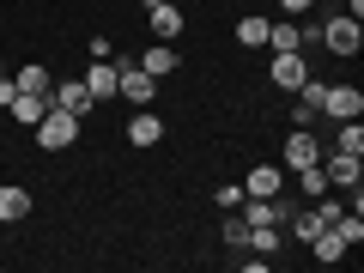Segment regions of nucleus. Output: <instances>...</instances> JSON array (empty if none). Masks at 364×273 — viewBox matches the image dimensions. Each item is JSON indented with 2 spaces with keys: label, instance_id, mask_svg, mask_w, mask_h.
I'll return each mask as SVG.
<instances>
[{
  "label": "nucleus",
  "instance_id": "nucleus-1",
  "mask_svg": "<svg viewBox=\"0 0 364 273\" xmlns=\"http://www.w3.org/2000/svg\"><path fill=\"white\" fill-rule=\"evenodd\" d=\"M316 43H322L334 61H358V49H364V18H352V13H322Z\"/></svg>",
  "mask_w": 364,
  "mask_h": 273
},
{
  "label": "nucleus",
  "instance_id": "nucleus-2",
  "mask_svg": "<svg viewBox=\"0 0 364 273\" xmlns=\"http://www.w3.org/2000/svg\"><path fill=\"white\" fill-rule=\"evenodd\" d=\"M79 128H85V122H79L73 109L49 104V109H43V122H37L31 134H37V152H67V146H79Z\"/></svg>",
  "mask_w": 364,
  "mask_h": 273
},
{
  "label": "nucleus",
  "instance_id": "nucleus-3",
  "mask_svg": "<svg viewBox=\"0 0 364 273\" xmlns=\"http://www.w3.org/2000/svg\"><path fill=\"white\" fill-rule=\"evenodd\" d=\"M116 97L140 109V104H152V97H158V79L146 73L140 61H116Z\"/></svg>",
  "mask_w": 364,
  "mask_h": 273
},
{
  "label": "nucleus",
  "instance_id": "nucleus-4",
  "mask_svg": "<svg viewBox=\"0 0 364 273\" xmlns=\"http://www.w3.org/2000/svg\"><path fill=\"white\" fill-rule=\"evenodd\" d=\"M279 164H286V170L322 164V140H316L310 128H291V134H286V146H279Z\"/></svg>",
  "mask_w": 364,
  "mask_h": 273
},
{
  "label": "nucleus",
  "instance_id": "nucleus-5",
  "mask_svg": "<svg viewBox=\"0 0 364 273\" xmlns=\"http://www.w3.org/2000/svg\"><path fill=\"white\" fill-rule=\"evenodd\" d=\"M164 134H170V128H164V116H158L152 104H140V109L128 116V146H140V152H152Z\"/></svg>",
  "mask_w": 364,
  "mask_h": 273
},
{
  "label": "nucleus",
  "instance_id": "nucleus-6",
  "mask_svg": "<svg viewBox=\"0 0 364 273\" xmlns=\"http://www.w3.org/2000/svg\"><path fill=\"white\" fill-rule=\"evenodd\" d=\"M322 116H328V122H358V116H364V91H358V85H328Z\"/></svg>",
  "mask_w": 364,
  "mask_h": 273
},
{
  "label": "nucleus",
  "instance_id": "nucleus-7",
  "mask_svg": "<svg viewBox=\"0 0 364 273\" xmlns=\"http://www.w3.org/2000/svg\"><path fill=\"white\" fill-rule=\"evenodd\" d=\"M267 195H286V164H255L243 176V200H267Z\"/></svg>",
  "mask_w": 364,
  "mask_h": 273
},
{
  "label": "nucleus",
  "instance_id": "nucleus-8",
  "mask_svg": "<svg viewBox=\"0 0 364 273\" xmlns=\"http://www.w3.org/2000/svg\"><path fill=\"white\" fill-rule=\"evenodd\" d=\"M267 79H273L279 91H298L304 79H310V61H304V49H291V55H273V61H267Z\"/></svg>",
  "mask_w": 364,
  "mask_h": 273
},
{
  "label": "nucleus",
  "instance_id": "nucleus-9",
  "mask_svg": "<svg viewBox=\"0 0 364 273\" xmlns=\"http://www.w3.org/2000/svg\"><path fill=\"white\" fill-rule=\"evenodd\" d=\"M146 25H152V37H158V43H176L188 18H182L176 6H170V0H152V6H146Z\"/></svg>",
  "mask_w": 364,
  "mask_h": 273
},
{
  "label": "nucleus",
  "instance_id": "nucleus-10",
  "mask_svg": "<svg viewBox=\"0 0 364 273\" xmlns=\"http://www.w3.org/2000/svg\"><path fill=\"white\" fill-rule=\"evenodd\" d=\"M322 170H328V182H334V188L364 182V158H352V152H322Z\"/></svg>",
  "mask_w": 364,
  "mask_h": 273
},
{
  "label": "nucleus",
  "instance_id": "nucleus-11",
  "mask_svg": "<svg viewBox=\"0 0 364 273\" xmlns=\"http://www.w3.org/2000/svg\"><path fill=\"white\" fill-rule=\"evenodd\" d=\"M49 97H55V104H61V109H73L79 122H85L91 109H97V97H91V91H85V79H61V85H55Z\"/></svg>",
  "mask_w": 364,
  "mask_h": 273
},
{
  "label": "nucleus",
  "instance_id": "nucleus-12",
  "mask_svg": "<svg viewBox=\"0 0 364 273\" xmlns=\"http://www.w3.org/2000/svg\"><path fill=\"white\" fill-rule=\"evenodd\" d=\"M49 104H55V97H43V91H13V104H6V109H13V122H18V128H37Z\"/></svg>",
  "mask_w": 364,
  "mask_h": 273
},
{
  "label": "nucleus",
  "instance_id": "nucleus-13",
  "mask_svg": "<svg viewBox=\"0 0 364 273\" xmlns=\"http://www.w3.org/2000/svg\"><path fill=\"white\" fill-rule=\"evenodd\" d=\"M140 67H146L152 79H170V73L182 67V55H176V43H158V37H152V49L140 55Z\"/></svg>",
  "mask_w": 364,
  "mask_h": 273
},
{
  "label": "nucleus",
  "instance_id": "nucleus-14",
  "mask_svg": "<svg viewBox=\"0 0 364 273\" xmlns=\"http://www.w3.org/2000/svg\"><path fill=\"white\" fill-rule=\"evenodd\" d=\"M291 49H304L298 18H273V25H267V55H291Z\"/></svg>",
  "mask_w": 364,
  "mask_h": 273
},
{
  "label": "nucleus",
  "instance_id": "nucleus-15",
  "mask_svg": "<svg viewBox=\"0 0 364 273\" xmlns=\"http://www.w3.org/2000/svg\"><path fill=\"white\" fill-rule=\"evenodd\" d=\"M304 249H310V255L322 261V267H334V261H346V255H352V249L340 243V231H334V225H328V231H316V237H310Z\"/></svg>",
  "mask_w": 364,
  "mask_h": 273
},
{
  "label": "nucleus",
  "instance_id": "nucleus-16",
  "mask_svg": "<svg viewBox=\"0 0 364 273\" xmlns=\"http://www.w3.org/2000/svg\"><path fill=\"white\" fill-rule=\"evenodd\" d=\"M0 219H6V225L31 219V188H18V182H0Z\"/></svg>",
  "mask_w": 364,
  "mask_h": 273
},
{
  "label": "nucleus",
  "instance_id": "nucleus-17",
  "mask_svg": "<svg viewBox=\"0 0 364 273\" xmlns=\"http://www.w3.org/2000/svg\"><path fill=\"white\" fill-rule=\"evenodd\" d=\"M85 91L97 104H109V97H116V61H91L85 67Z\"/></svg>",
  "mask_w": 364,
  "mask_h": 273
},
{
  "label": "nucleus",
  "instance_id": "nucleus-18",
  "mask_svg": "<svg viewBox=\"0 0 364 273\" xmlns=\"http://www.w3.org/2000/svg\"><path fill=\"white\" fill-rule=\"evenodd\" d=\"M267 25H273L267 13H243L237 18V43H243V49H267Z\"/></svg>",
  "mask_w": 364,
  "mask_h": 273
},
{
  "label": "nucleus",
  "instance_id": "nucleus-19",
  "mask_svg": "<svg viewBox=\"0 0 364 273\" xmlns=\"http://www.w3.org/2000/svg\"><path fill=\"white\" fill-rule=\"evenodd\" d=\"M13 85H18V91H43V97H49V91H55V73H49L43 61H25V67H18V79H13Z\"/></svg>",
  "mask_w": 364,
  "mask_h": 273
},
{
  "label": "nucleus",
  "instance_id": "nucleus-20",
  "mask_svg": "<svg viewBox=\"0 0 364 273\" xmlns=\"http://www.w3.org/2000/svg\"><path fill=\"white\" fill-rule=\"evenodd\" d=\"M291 176H298L304 200H316V195H328V188H334V182H328V170H322V164H304V170H291Z\"/></svg>",
  "mask_w": 364,
  "mask_h": 273
},
{
  "label": "nucleus",
  "instance_id": "nucleus-21",
  "mask_svg": "<svg viewBox=\"0 0 364 273\" xmlns=\"http://www.w3.org/2000/svg\"><path fill=\"white\" fill-rule=\"evenodd\" d=\"M334 152L364 158V128H358V122H340V134H334Z\"/></svg>",
  "mask_w": 364,
  "mask_h": 273
},
{
  "label": "nucleus",
  "instance_id": "nucleus-22",
  "mask_svg": "<svg viewBox=\"0 0 364 273\" xmlns=\"http://www.w3.org/2000/svg\"><path fill=\"white\" fill-rule=\"evenodd\" d=\"M334 231H340V243H346V249H358L364 243V213H340Z\"/></svg>",
  "mask_w": 364,
  "mask_h": 273
},
{
  "label": "nucleus",
  "instance_id": "nucleus-23",
  "mask_svg": "<svg viewBox=\"0 0 364 273\" xmlns=\"http://www.w3.org/2000/svg\"><path fill=\"white\" fill-rule=\"evenodd\" d=\"M219 237H225V249H249V225H243V213H231Z\"/></svg>",
  "mask_w": 364,
  "mask_h": 273
},
{
  "label": "nucleus",
  "instance_id": "nucleus-24",
  "mask_svg": "<svg viewBox=\"0 0 364 273\" xmlns=\"http://www.w3.org/2000/svg\"><path fill=\"white\" fill-rule=\"evenodd\" d=\"M213 200H219L225 213H237V207H243V182H225V188H219V195H213Z\"/></svg>",
  "mask_w": 364,
  "mask_h": 273
},
{
  "label": "nucleus",
  "instance_id": "nucleus-25",
  "mask_svg": "<svg viewBox=\"0 0 364 273\" xmlns=\"http://www.w3.org/2000/svg\"><path fill=\"white\" fill-rule=\"evenodd\" d=\"M273 6H279V13H286V18H304V13H316L322 0H273Z\"/></svg>",
  "mask_w": 364,
  "mask_h": 273
},
{
  "label": "nucleus",
  "instance_id": "nucleus-26",
  "mask_svg": "<svg viewBox=\"0 0 364 273\" xmlns=\"http://www.w3.org/2000/svg\"><path fill=\"white\" fill-rule=\"evenodd\" d=\"M13 91H18V85H13V79H0V109L13 104Z\"/></svg>",
  "mask_w": 364,
  "mask_h": 273
},
{
  "label": "nucleus",
  "instance_id": "nucleus-27",
  "mask_svg": "<svg viewBox=\"0 0 364 273\" xmlns=\"http://www.w3.org/2000/svg\"><path fill=\"white\" fill-rule=\"evenodd\" d=\"M340 6H346V13H352V18H364V0H340Z\"/></svg>",
  "mask_w": 364,
  "mask_h": 273
},
{
  "label": "nucleus",
  "instance_id": "nucleus-28",
  "mask_svg": "<svg viewBox=\"0 0 364 273\" xmlns=\"http://www.w3.org/2000/svg\"><path fill=\"white\" fill-rule=\"evenodd\" d=\"M0 79H6V55H0Z\"/></svg>",
  "mask_w": 364,
  "mask_h": 273
}]
</instances>
